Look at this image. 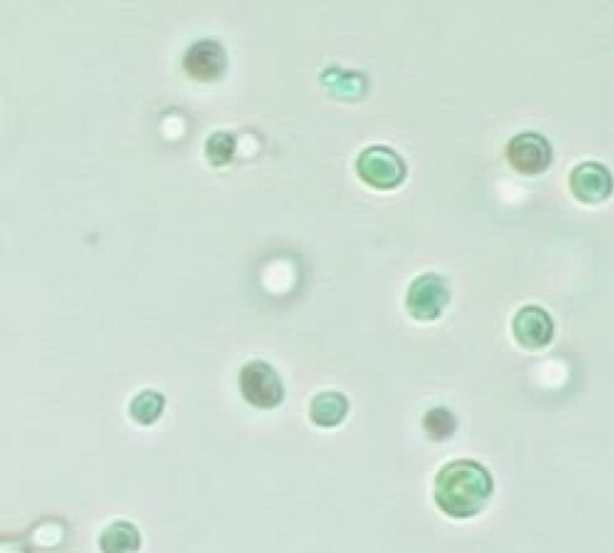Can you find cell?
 Masks as SVG:
<instances>
[{
  "label": "cell",
  "instance_id": "8992f818",
  "mask_svg": "<svg viewBox=\"0 0 614 553\" xmlns=\"http://www.w3.org/2000/svg\"><path fill=\"white\" fill-rule=\"evenodd\" d=\"M227 51L214 39L193 42L184 55V69L193 79L212 80L226 69Z\"/></svg>",
  "mask_w": 614,
  "mask_h": 553
},
{
  "label": "cell",
  "instance_id": "30bf717a",
  "mask_svg": "<svg viewBox=\"0 0 614 553\" xmlns=\"http://www.w3.org/2000/svg\"><path fill=\"white\" fill-rule=\"evenodd\" d=\"M236 151V139L234 134L226 131H216L208 138L205 153L213 166L221 167L234 158Z\"/></svg>",
  "mask_w": 614,
  "mask_h": 553
},
{
  "label": "cell",
  "instance_id": "5b68a950",
  "mask_svg": "<svg viewBox=\"0 0 614 553\" xmlns=\"http://www.w3.org/2000/svg\"><path fill=\"white\" fill-rule=\"evenodd\" d=\"M507 155L512 166L522 174H538L548 167L552 148L541 133L520 132L509 140Z\"/></svg>",
  "mask_w": 614,
  "mask_h": 553
},
{
  "label": "cell",
  "instance_id": "9c48e42d",
  "mask_svg": "<svg viewBox=\"0 0 614 553\" xmlns=\"http://www.w3.org/2000/svg\"><path fill=\"white\" fill-rule=\"evenodd\" d=\"M166 396L156 391H142L130 402L129 414L140 425H152L166 410Z\"/></svg>",
  "mask_w": 614,
  "mask_h": 553
},
{
  "label": "cell",
  "instance_id": "8fae6325",
  "mask_svg": "<svg viewBox=\"0 0 614 553\" xmlns=\"http://www.w3.org/2000/svg\"><path fill=\"white\" fill-rule=\"evenodd\" d=\"M423 424L429 437L436 440L448 439L453 435L457 427L454 415L445 408L429 410L424 416Z\"/></svg>",
  "mask_w": 614,
  "mask_h": 553
},
{
  "label": "cell",
  "instance_id": "ba28073f",
  "mask_svg": "<svg viewBox=\"0 0 614 553\" xmlns=\"http://www.w3.org/2000/svg\"><path fill=\"white\" fill-rule=\"evenodd\" d=\"M103 552H137L141 548V534L131 521L116 520L103 530L99 537Z\"/></svg>",
  "mask_w": 614,
  "mask_h": 553
},
{
  "label": "cell",
  "instance_id": "277c9868",
  "mask_svg": "<svg viewBox=\"0 0 614 553\" xmlns=\"http://www.w3.org/2000/svg\"><path fill=\"white\" fill-rule=\"evenodd\" d=\"M451 301V291L445 276L428 273L416 276L406 294V308L418 321H434L441 317Z\"/></svg>",
  "mask_w": 614,
  "mask_h": 553
},
{
  "label": "cell",
  "instance_id": "6da1fadb",
  "mask_svg": "<svg viewBox=\"0 0 614 553\" xmlns=\"http://www.w3.org/2000/svg\"><path fill=\"white\" fill-rule=\"evenodd\" d=\"M494 484L483 466L469 459L448 462L434 483V501L438 509L452 519H470L484 510Z\"/></svg>",
  "mask_w": 614,
  "mask_h": 553
},
{
  "label": "cell",
  "instance_id": "3957f363",
  "mask_svg": "<svg viewBox=\"0 0 614 553\" xmlns=\"http://www.w3.org/2000/svg\"><path fill=\"white\" fill-rule=\"evenodd\" d=\"M356 172L371 188L391 190L406 177V163L392 148L371 145L358 154Z\"/></svg>",
  "mask_w": 614,
  "mask_h": 553
},
{
  "label": "cell",
  "instance_id": "52a82bcc",
  "mask_svg": "<svg viewBox=\"0 0 614 553\" xmlns=\"http://www.w3.org/2000/svg\"><path fill=\"white\" fill-rule=\"evenodd\" d=\"M350 403L341 392H321L312 399L310 417L320 428H335L341 425L349 414Z\"/></svg>",
  "mask_w": 614,
  "mask_h": 553
},
{
  "label": "cell",
  "instance_id": "7a4b0ae2",
  "mask_svg": "<svg viewBox=\"0 0 614 553\" xmlns=\"http://www.w3.org/2000/svg\"><path fill=\"white\" fill-rule=\"evenodd\" d=\"M244 400L259 410H273L284 400V386L273 366L263 361H252L243 366L238 377Z\"/></svg>",
  "mask_w": 614,
  "mask_h": 553
}]
</instances>
